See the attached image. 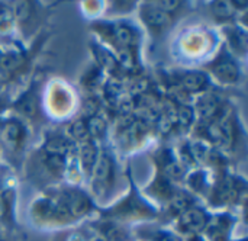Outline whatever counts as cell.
I'll use <instances>...</instances> for the list:
<instances>
[{
  "label": "cell",
  "instance_id": "obj_1",
  "mask_svg": "<svg viewBox=\"0 0 248 241\" xmlns=\"http://www.w3.org/2000/svg\"><path fill=\"white\" fill-rule=\"evenodd\" d=\"M93 188L96 192H106L112 188L115 180V164L108 153H102L92 170Z\"/></svg>",
  "mask_w": 248,
  "mask_h": 241
},
{
  "label": "cell",
  "instance_id": "obj_2",
  "mask_svg": "<svg viewBox=\"0 0 248 241\" xmlns=\"http://www.w3.org/2000/svg\"><path fill=\"white\" fill-rule=\"evenodd\" d=\"M211 70L212 73L217 76L218 80H221L222 83H227V84H232V83H237L240 80V67L238 64L234 61V58L231 55H228L227 52L225 54H221L211 65Z\"/></svg>",
  "mask_w": 248,
  "mask_h": 241
},
{
  "label": "cell",
  "instance_id": "obj_3",
  "mask_svg": "<svg viewBox=\"0 0 248 241\" xmlns=\"http://www.w3.org/2000/svg\"><path fill=\"white\" fill-rule=\"evenodd\" d=\"M60 201L67 207V209L70 211L73 218H80L92 209V202H90L89 196L78 189L62 191Z\"/></svg>",
  "mask_w": 248,
  "mask_h": 241
},
{
  "label": "cell",
  "instance_id": "obj_4",
  "mask_svg": "<svg viewBox=\"0 0 248 241\" xmlns=\"http://www.w3.org/2000/svg\"><path fill=\"white\" fill-rule=\"evenodd\" d=\"M108 35L106 38L110 39L113 44L118 45V48H137L138 45V33L134 28L125 25V23H116L108 26Z\"/></svg>",
  "mask_w": 248,
  "mask_h": 241
},
{
  "label": "cell",
  "instance_id": "obj_5",
  "mask_svg": "<svg viewBox=\"0 0 248 241\" xmlns=\"http://www.w3.org/2000/svg\"><path fill=\"white\" fill-rule=\"evenodd\" d=\"M208 224H209V218H208L206 212L203 209L193 208V207L190 209H187L185 214H182L180 220H179L180 228L185 233H190V234H198V233L203 231Z\"/></svg>",
  "mask_w": 248,
  "mask_h": 241
},
{
  "label": "cell",
  "instance_id": "obj_6",
  "mask_svg": "<svg viewBox=\"0 0 248 241\" xmlns=\"http://www.w3.org/2000/svg\"><path fill=\"white\" fill-rule=\"evenodd\" d=\"M224 102L218 95L208 93L202 96L198 102V112L203 119L208 121H218V118L222 115Z\"/></svg>",
  "mask_w": 248,
  "mask_h": 241
},
{
  "label": "cell",
  "instance_id": "obj_7",
  "mask_svg": "<svg viewBox=\"0 0 248 241\" xmlns=\"http://www.w3.org/2000/svg\"><path fill=\"white\" fill-rule=\"evenodd\" d=\"M0 135L9 147L17 148V147H20V144L25 138V128L19 121L9 119L1 124Z\"/></svg>",
  "mask_w": 248,
  "mask_h": 241
},
{
  "label": "cell",
  "instance_id": "obj_8",
  "mask_svg": "<svg viewBox=\"0 0 248 241\" xmlns=\"http://www.w3.org/2000/svg\"><path fill=\"white\" fill-rule=\"evenodd\" d=\"M240 193V188H238V182H235V179L232 177H225L222 180L218 182L215 192H214V202L215 204H225V202H231L234 201Z\"/></svg>",
  "mask_w": 248,
  "mask_h": 241
},
{
  "label": "cell",
  "instance_id": "obj_9",
  "mask_svg": "<svg viewBox=\"0 0 248 241\" xmlns=\"http://www.w3.org/2000/svg\"><path fill=\"white\" fill-rule=\"evenodd\" d=\"M142 17H144L145 23L154 31H163V29L169 28L171 23V16L169 13H166L164 10L158 9L157 6L155 7H150V6L144 7Z\"/></svg>",
  "mask_w": 248,
  "mask_h": 241
},
{
  "label": "cell",
  "instance_id": "obj_10",
  "mask_svg": "<svg viewBox=\"0 0 248 241\" xmlns=\"http://www.w3.org/2000/svg\"><path fill=\"white\" fill-rule=\"evenodd\" d=\"M209 80L205 73L201 71H187L180 77V86L183 90L195 93V92H202L208 87Z\"/></svg>",
  "mask_w": 248,
  "mask_h": 241
},
{
  "label": "cell",
  "instance_id": "obj_11",
  "mask_svg": "<svg viewBox=\"0 0 248 241\" xmlns=\"http://www.w3.org/2000/svg\"><path fill=\"white\" fill-rule=\"evenodd\" d=\"M161 169L164 172V177H167L169 180H180L186 175L185 166L180 161L174 160L171 154H169L167 157V151L161 153Z\"/></svg>",
  "mask_w": 248,
  "mask_h": 241
},
{
  "label": "cell",
  "instance_id": "obj_12",
  "mask_svg": "<svg viewBox=\"0 0 248 241\" xmlns=\"http://www.w3.org/2000/svg\"><path fill=\"white\" fill-rule=\"evenodd\" d=\"M97 157H99V151H97V147L96 144L89 140V141H84L81 143V147H80V163H81V167L86 173H92L96 161H97Z\"/></svg>",
  "mask_w": 248,
  "mask_h": 241
},
{
  "label": "cell",
  "instance_id": "obj_13",
  "mask_svg": "<svg viewBox=\"0 0 248 241\" xmlns=\"http://www.w3.org/2000/svg\"><path fill=\"white\" fill-rule=\"evenodd\" d=\"M205 230L208 231V236L212 241H227L230 231V220L225 215H219L212 224H208Z\"/></svg>",
  "mask_w": 248,
  "mask_h": 241
},
{
  "label": "cell",
  "instance_id": "obj_14",
  "mask_svg": "<svg viewBox=\"0 0 248 241\" xmlns=\"http://www.w3.org/2000/svg\"><path fill=\"white\" fill-rule=\"evenodd\" d=\"M94 49V57H96V61H97V64L103 68V70H106L108 73H110V74H116V71L119 70V64H118V60H116V57L110 52V51H108L106 48H103V47H94L93 48Z\"/></svg>",
  "mask_w": 248,
  "mask_h": 241
},
{
  "label": "cell",
  "instance_id": "obj_15",
  "mask_svg": "<svg viewBox=\"0 0 248 241\" xmlns=\"http://www.w3.org/2000/svg\"><path fill=\"white\" fill-rule=\"evenodd\" d=\"M16 109H17L22 115H25V116H28V118H31V119H32V118H36L38 111H39V105H38V97H36V95H35L33 92L25 93V95L17 100Z\"/></svg>",
  "mask_w": 248,
  "mask_h": 241
},
{
  "label": "cell",
  "instance_id": "obj_16",
  "mask_svg": "<svg viewBox=\"0 0 248 241\" xmlns=\"http://www.w3.org/2000/svg\"><path fill=\"white\" fill-rule=\"evenodd\" d=\"M68 143L64 137H58V135H52L48 137L45 144H44V150H45V156H58V157H65L68 153Z\"/></svg>",
  "mask_w": 248,
  "mask_h": 241
},
{
  "label": "cell",
  "instance_id": "obj_17",
  "mask_svg": "<svg viewBox=\"0 0 248 241\" xmlns=\"http://www.w3.org/2000/svg\"><path fill=\"white\" fill-rule=\"evenodd\" d=\"M192 208V198L185 193V192H174L173 196L170 198V211L180 217L182 214H185L187 209Z\"/></svg>",
  "mask_w": 248,
  "mask_h": 241
},
{
  "label": "cell",
  "instance_id": "obj_18",
  "mask_svg": "<svg viewBox=\"0 0 248 241\" xmlns=\"http://www.w3.org/2000/svg\"><path fill=\"white\" fill-rule=\"evenodd\" d=\"M86 128H87V134H89V138L93 141L94 138H103L105 134H106V129H108V124L106 121L99 116V115H94L92 118H87L86 121Z\"/></svg>",
  "mask_w": 248,
  "mask_h": 241
},
{
  "label": "cell",
  "instance_id": "obj_19",
  "mask_svg": "<svg viewBox=\"0 0 248 241\" xmlns=\"http://www.w3.org/2000/svg\"><path fill=\"white\" fill-rule=\"evenodd\" d=\"M118 64H119V68L122 67L128 71H134L138 67L137 48H119Z\"/></svg>",
  "mask_w": 248,
  "mask_h": 241
},
{
  "label": "cell",
  "instance_id": "obj_20",
  "mask_svg": "<svg viewBox=\"0 0 248 241\" xmlns=\"http://www.w3.org/2000/svg\"><path fill=\"white\" fill-rule=\"evenodd\" d=\"M150 191L160 199H170L174 193L171 185H170V180L164 176H158L154 183L151 185Z\"/></svg>",
  "mask_w": 248,
  "mask_h": 241
},
{
  "label": "cell",
  "instance_id": "obj_21",
  "mask_svg": "<svg viewBox=\"0 0 248 241\" xmlns=\"http://www.w3.org/2000/svg\"><path fill=\"white\" fill-rule=\"evenodd\" d=\"M102 233L105 241H126V231L113 223H106L102 225Z\"/></svg>",
  "mask_w": 248,
  "mask_h": 241
},
{
  "label": "cell",
  "instance_id": "obj_22",
  "mask_svg": "<svg viewBox=\"0 0 248 241\" xmlns=\"http://www.w3.org/2000/svg\"><path fill=\"white\" fill-rule=\"evenodd\" d=\"M23 58L20 54L17 52H6L0 55V68L6 73H12L15 71L20 64H22Z\"/></svg>",
  "mask_w": 248,
  "mask_h": 241
},
{
  "label": "cell",
  "instance_id": "obj_23",
  "mask_svg": "<svg viewBox=\"0 0 248 241\" xmlns=\"http://www.w3.org/2000/svg\"><path fill=\"white\" fill-rule=\"evenodd\" d=\"M230 31H232V32L228 33V38H230V42H231L232 48L235 51L244 54L246 49H247V35H246V32L241 31V29H230Z\"/></svg>",
  "mask_w": 248,
  "mask_h": 241
},
{
  "label": "cell",
  "instance_id": "obj_24",
  "mask_svg": "<svg viewBox=\"0 0 248 241\" xmlns=\"http://www.w3.org/2000/svg\"><path fill=\"white\" fill-rule=\"evenodd\" d=\"M33 214L35 217L41 220H49L54 217V202L49 199H41L35 204L33 207Z\"/></svg>",
  "mask_w": 248,
  "mask_h": 241
},
{
  "label": "cell",
  "instance_id": "obj_25",
  "mask_svg": "<svg viewBox=\"0 0 248 241\" xmlns=\"http://www.w3.org/2000/svg\"><path fill=\"white\" fill-rule=\"evenodd\" d=\"M68 134L73 140L84 143L89 141V134H87V128H86V122L84 121H76L73 124H70L68 127Z\"/></svg>",
  "mask_w": 248,
  "mask_h": 241
},
{
  "label": "cell",
  "instance_id": "obj_26",
  "mask_svg": "<svg viewBox=\"0 0 248 241\" xmlns=\"http://www.w3.org/2000/svg\"><path fill=\"white\" fill-rule=\"evenodd\" d=\"M176 122L182 127H189L193 122V109L189 105H177Z\"/></svg>",
  "mask_w": 248,
  "mask_h": 241
},
{
  "label": "cell",
  "instance_id": "obj_27",
  "mask_svg": "<svg viewBox=\"0 0 248 241\" xmlns=\"http://www.w3.org/2000/svg\"><path fill=\"white\" fill-rule=\"evenodd\" d=\"M212 13L217 19L224 20L232 16V7L230 1H214L212 3Z\"/></svg>",
  "mask_w": 248,
  "mask_h": 241
},
{
  "label": "cell",
  "instance_id": "obj_28",
  "mask_svg": "<svg viewBox=\"0 0 248 241\" xmlns=\"http://www.w3.org/2000/svg\"><path fill=\"white\" fill-rule=\"evenodd\" d=\"M190 157L195 159L198 163H205L211 157V151H209V148L203 143L199 141V143H195L190 147Z\"/></svg>",
  "mask_w": 248,
  "mask_h": 241
},
{
  "label": "cell",
  "instance_id": "obj_29",
  "mask_svg": "<svg viewBox=\"0 0 248 241\" xmlns=\"http://www.w3.org/2000/svg\"><path fill=\"white\" fill-rule=\"evenodd\" d=\"M13 10L9 4L0 3V32H7L13 22Z\"/></svg>",
  "mask_w": 248,
  "mask_h": 241
},
{
  "label": "cell",
  "instance_id": "obj_30",
  "mask_svg": "<svg viewBox=\"0 0 248 241\" xmlns=\"http://www.w3.org/2000/svg\"><path fill=\"white\" fill-rule=\"evenodd\" d=\"M16 6H17V7L15 9L13 16H15V17H17L20 22L29 20V19H31V16H32V12H33L32 4H31V3H28V1H19Z\"/></svg>",
  "mask_w": 248,
  "mask_h": 241
},
{
  "label": "cell",
  "instance_id": "obj_31",
  "mask_svg": "<svg viewBox=\"0 0 248 241\" xmlns=\"http://www.w3.org/2000/svg\"><path fill=\"white\" fill-rule=\"evenodd\" d=\"M189 186L195 192H202L203 188H205V176H203V173L202 172H196V173L190 175V177H189Z\"/></svg>",
  "mask_w": 248,
  "mask_h": 241
},
{
  "label": "cell",
  "instance_id": "obj_32",
  "mask_svg": "<svg viewBox=\"0 0 248 241\" xmlns=\"http://www.w3.org/2000/svg\"><path fill=\"white\" fill-rule=\"evenodd\" d=\"M64 159L65 157H58V156H46L45 161L49 170L52 172H61L64 169Z\"/></svg>",
  "mask_w": 248,
  "mask_h": 241
},
{
  "label": "cell",
  "instance_id": "obj_33",
  "mask_svg": "<svg viewBox=\"0 0 248 241\" xmlns=\"http://www.w3.org/2000/svg\"><path fill=\"white\" fill-rule=\"evenodd\" d=\"M179 1H176V0H169V1H158L157 3V7L158 9H161V10H164L166 13H171L173 10H176L177 7H179Z\"/></svg>",
  "mask_w": 248,
  "mask_h": 241
},
{
  "label": "cell",
  "instance_id": "obj_34",
  "mask_svg": "<svg viewBox=\"0 0 248 241\" xmlns=\"http://www.w3.org/2000/svg\"><path fill=\"white\" fill-rule=\"evenodd\" d=\"M157 241H180L176 236H173V234H160L158 237H157Z\"/></svg>",
  "mask_w": 248,
  "mask_h": 241
},
{
  "label": "cell",
  "instance_id": "obj_35",
  "mask_svg": "<svg viewBox=\"0 0 248 241\" xmlns=\"http://www.w3.org/2000/svg\"><path fill=\"white\" fill-rule=\"evenodd\" d=\"M94 241H105V240H94Z\"/></svg>",
  "mask_w": 248,
  "mask_h": 241
},
{
  "label": "cell",
  "instance_id": "obj_36",
  "mask_svg": "<svg viewBox=\"0 0 248 241\" xmlns=\"http://www.w3.org/2000/svg\"><path fill=\"white\" fill-rule=\"evenodd\" d=\"M0 55H1V52H0Z\"/></svg>",
  "mask_w": 248,
  "mask_h": 241
}]
</instances>
